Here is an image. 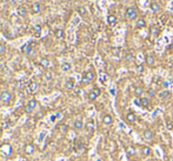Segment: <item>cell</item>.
<instances>
[{
	"instance_id": "obj_1",
	"label": "cell",
	"mask_w": 173,
	"mask_h": 161,
	"mask_svg": "<svg viewBox=\"0 0 173 161\" xmlns=\"http://www.w3.org/2000/svg\"><path fill=\"white\" fill-rule=\"evenodd\" d=\"M13 153V149H12V146L7 142H5L3 145L0 146V154L5 157H10Z\"/></svg>"
},
{
	"instance_id": "obj_2",
	"label": "cell",
	"mask_w": 173,
	"mask_h": 161,
	"mask_svg": "<svg viewBox=\"0 0 173 161\" xmlns=\"http://www.w3.org/2000/svg\"><path fill=\"white\" fill-rule=\"evenodd\" d=\"M37 100L35 99H31L28 102H27L26 105V107H25V112H26L27 114H30V113H32L33 112V109H34L35 107H37Z\"/></svg>"
},
{
	"instance_id": "obj_3",
	"label": "cell",
	"mask_w": 173,
	"mask_h": 161,
	"mask_svg": "<svg viewBox=\"0 0 173 161\" xmlns=\"http://www.w3.org/2000/svg\"><path fill=\"white\" fill-rule=\"evenodd\" d=\"M0 100L4 102V104H10L12 100V94L8 91H4V92L0 94Z\"/></svg>"
},
{
	"instance_id": "obj_4",
	"label": "cell",
	"mask_w": 173,
	"mask_h": 161,
	"mask_svg": "<svg viewBox=\"0 0 173 161\" xmlns=\"http://www.w3.org/2000/svg\"><path fill=\"white\" fill-rule=\"evenodd\" d=\"M93 79H94V73H93L92 71H90V72H87L84 77H82L81 82H82V84H89V82H91Z\"/></svg>"
},
{
	"instance_id": "obj_5",
	"label": "cell",
	"mask_w": 173,
	"mask_h": 161,
	"mask_svg": "<svg viewBox=\"0 0 173 161\" xmlns=\"http://www.w3.org/2000/svg\"><path fill=\"white\" fill-rule=\"evenodd\" d=\"M27 89H28V92H30V93L38 92L39 84H38V82H35V81H32V82H30V84H28V87H27Z\"/></svg>"
},
{
	"instance_id": "obj_6",
	"label": "cell",
	"mask_w": 173,
	"mask_h": 161,
	"mask_svg": "<svg viewBox=\"0 0 173 161\" xmlns=\"http://www.w3.org/2000/svg\"><path fill=\"white\" fill-rule=\"evenodd\" d=\"M100 95V89L99 88H94L92 92L89 93V100L90 101H93V100L97 99V96Z\"/></svg>"
},
{
	"instance_id": "obj_7",
	"label": "cell",
	"mask_w": 173,
	"mask_h": 161,
	"mask_svg": "<svg viewBox=\"0 0 173 161\" xmlns=\"http://www.w3.org/2000/svg\"><path fill=\"white\" fill-rule=\"evenodd\" d=\"M126 16L128 17V19H134L135 17H137V12H135V10L133 7H128L126 10Z\"/></svg>"
},
{
	"instance_id": "obj_8",
	"label": "cell",
	"mask_w": 173,
	"mask_h": 161,
	"mask_svg": "<svg viewBox=\"0 0 173 161\" xmlns=\"http://www.w3.org/2000/svg\"><path fill=\"white\" fill-rule=\"evenodd\" d=\"M21 52H23L24 54H26V55L31 54L32 53V46H31V44H26V45H24V46L21 47Z\"/></svg>"
},
{
	"instance_id": "obj_9",
	"label": "cell",
	"mask_w": 173,
	"mask_h": 161,
	"mask_svg": "<svg viewBox=\"0 0 173 161\" xmlns=\"http://www.w3.org/2000/svg\"><path fill=\"white\" fill-rule=\"evenodd\" d=\"M25 153H26L27 155L33 154L34 153V146L32 145V143H27V145L25 146Z\"/></svg>"
},
{
	"instance_id": "obj_10",
	"label": "cell",
	"mask_w": 173,
	"mask_h": 161,
	"mask_svg": "<svg viewBox=\"0 0 173 161\" xmlns=\"http://www.w3.org/2000/svg\"><path fill=\"white\" fill-rule=\"evenodd\" d=\"M73 127L75 130H81L82 129V127H84V123H82V121L81 120H75L73 123Z\"/></svg>"
},
{
	"instance_id": "obj_11",
	"label": "cell",
	"mask_w": 173,
	"mask_h": 161,
	"mask_svg": "<svg viewBox=\"0 0 173 161\" xmlns=\"http://www.w3.org/2000/svg\"><path fill=\"white\" fill-rule=\"evenodd\" d=\"M142 135H144V138L146 139V140H151V139L153 138V132L150 129H146L144 133H142Z\"/></svg>"
},
{
	"instance_id": "obj_12",
	"label": "cell",
	"mask_w": 173,
	"mask_h": 161,
	"mask_svg": "<svg viewBox=\"0 0 173 161\" xmlns=\"http://www.w3.org/2000/svg\"><path fill=\"white\" fill-rule=\"evenodd\" d=\"M54 37L57 39H62L65 37V32L62 31V30H57V31L54 32Z\"/></svg>"
},
{
	"instance_id": "obj_13",
	"label": "cell",
	"mask_w": 173,
	"mask_h": 161,
	"mask_svg": "<svg viewBox=\"0 0 173 161\" xmlns=\"http://www.w3.org/2000/svg\"><path fill=\"white\" fill-rule=\"evenodd\" d=\"M103 121H104L105 125H111L112 122H113V119H112V116L110 114H106L104 116V119H103Z\"/></svg>"
},
{
	"instance_id": "obj_14",
	"label": "cell",
	"mask_w": 173,
	"mask_h": 161,
	"mask_svg": "<svg viewBox=\"0 0 173 161\" xmlns=\"http://www.w3.org/2000/svg\"><path fill=\"white\" fill-rule=\"evenodd\" d=\"M18 14H19L20 17H26L27 16V10H26V7L20 6V7L18 8Z\"/></svg>"
},
{
	"instance_id": "obj_15",
	"label": "cell",
	"mask_w": 173,
	"mask_h": 161,
	"mask_svg": "<svg viewBox=\"0 0 173 161\" xmlns=\"http://www.w3.org/2000/svg\"><path fill=\"white\" fill-rule=\"evenodd\" d=\"M140 106L141 107H148V105H150V102H148V99L147 98H140Z\"/></svg>"
},
{
	"instance_id": "obj_16",
	"label": "cell",
	"mask_w": 173,
	"mask_h": 161,
	"mask_svg": "<svg viewBox=\"0 0 173 161\" xmlns=\"http://www.w3.org/2000/svg\"><path fill=\"white\" fill-rule=\"evenodd\" d=\"M126 119H127V121H130V122H134L137 118H135L134 113H128V114L126 115Z\"/></svg>"
},
{
	"instance_id": "obj_17",
	"label": "cell",
	"mask_w": 173,
	"mask_h": 161,
	"mask_svg": "<svg viewBox=\"0 0 173 161\" xmlns=\"http://www.w3.org/2000/svg\"><path fill=\"white\" fill-rule=\"evenodd\" d=\"M41 34V26L40 25H35L34 27V35L35 37H40Z\"/></svg>"
},
{
	"instance_id": "obj_18",
	"label": "cell",
	"mask_w": 173,
	"mask_h": 161,
	"mask_svg": "<svg viewBox=\"0 0 173 161\" xmlns=\"http://www.w3.org/2000/svg\"><path fill=\"white\" fill-rule=\"evenodd\" d=\"M86 129L89 130V132H93V129H94V123H93L92 120H90L89 122H87V125H86Z\"/></svg>"
},
{
	"instance_id": "obj_19",
	"label": "cell",
	"mask_w": 173,
	"mask_h": 161,
	"mask_svg": "<svg viewBox=\"0 0 173 161\" xmlns=\"http://www.w3.org/2000/svg\"><path fill=\"white\" fill-rule=\"evenodd\" d=\"M40 10H41V7H40V4H38V3L32 6V12H33V13H39Z\"/></svg>"
},
{
	"instance_id": "obj_20",
	"label": "cell",
	"mask_w": 173,
	"mask_h": 161,
	"mask_svg": "<svg viewBox=\"0 0 173 161\" xmlns=\"http://www.w3.org/2000/svg\"><path fill=\"white\" fill-rule=\"evenodd\" d=\"M40 65H41L42 67H48V66H50V60L46 59V58H44V59L40 60Z\"/></svg>"
},
{
	"instance_id": "obj_21",
	"label": "cell",
	"mask_w": 173,
	"mask_h": 161,
	"mask_svg": "<svg viewBox=\"0 0 173 161\" xmlns=\"http://www.w3.org/2000/svg\"><path fill=\"white\" fill-rule=\"evenodd\" d=\"M61 69L64 71V72H68L69 69H71V64H68V62H64L61 65Z\"/></svg>"
},
{
	"instance_id": "obj_22",
	"label": "cell",
	"mask_w": 173,
	"mask_h": 161,
	"mask_svg": "<svg viewBox=\"0 0 173 161\" xmlns=\"http://www.w3.org/2000/svg\"><path fill=\"white\" fill-rule=\"evenodd\" d=\"M159 96H160V98H162V99H166V98L171 96V93H169L168 91H162V92L159 93Z\"/></svg>"
},
{
	"instance_id": "obj_23",
	"label": "cell",
	"mask_w": 173,
	"mask_h": 161,
	"mask_svg": "<svg viewBox=\"0 0 173 161\" xmlns=\"http://www.w3.org/2000/svg\"><path fill=\"white\" fill-rule=\"evenodd\" d=\"M74 87V80L73 79H69L68 81H67V84H66V88L67 89H73Z\"/></svg>"
},
{
	"instance_id": "obj_24",
	"label": "cell",
	"mask_w": 173,
	"mask_h": 161,
	"mask_svg": "<svg viewBox=\"0 0 173 161\" xmlns=\"http://www.w3.org/2000/svg\"><path fill=\"white\" fill-rule=\"evenodd\" d=\"M127 154H128V155H134L135 154V148L133 146H128V147H127Z\"/></svg>"
},
{
	"instance_id": "obj_25",
	"label": "cell",
	"mask_w": 173,
	"mask_h": 161,
	"mask_svg": "<svg viewBox=\"0 0 173 161\" xmlns=\"http://www.w3.org/2000/svg\"><path fill=\"white\" fill-rule=\"evenodd\" d=\"M115 23H117V18H115L114 16L108 17V24H110V25H114Z\"/></svg>"
},
{
	"instance_id": "obj_26",
	"label": "cell",
	"mask_w": 173,
	"mask_h": 161,
	"mask_svg": "<svg viewBox=\"0 0 173 161\" xmlns=\"http://www.w3.org/2000/svg\"><path fill=\"white\" fill-rule=\"evenodd\" d=\"M142 92H144V89H142L141 87H135V88H134V94H135V95H138V96L141 95Z\"/></svg>"
},
{
	"instance_id": "obj_27",
	"label": "cell",
	"mask_w": 173,
	"mask_h": 161,
	"mask_svg": "<svg viewBox=\"0 0 173 161\" xmlns=\"http://www.w3.org/2000/svg\"><path fill=\"white\" fill-rule=\"evenodd\" d=\"M142 154L144 155H150L151 154V149H150V147H142Z\"/></svg>"
},
{
	"instance_id": "obj_28",
	"label": "cell",
	"mask_w": 173,
	"mask_h": 161,
	"mask_svg": "<svg viewBox=\"0 0 173 161\" xmlns=\"http://www.w3.org/2000/svg\"><path fill=\"white\" fill-rule=\"evenodd\" d=\"M151 10H152L153 12H158L159 10H160V7H159V5H158V4H155V3H154V4L151 5Z\"/></svg>"
},
{
	"instance_id": "obj_29",
	"label": "cell",
	"mask_w": 173,
	"mask_h": 161,
	"mask_svg": "<svg viewBox=\"0 0 173 161\" xmlns=\"http://www.w3.org/2000/svg\"><path fill=\"white\" fill-rule=\"evenodd\" d=\"M137 27H139V28L145 27V20H144V19H139L138 23H137Z\"/></svg>"
},
{
	"instance_id": "obj_30",
	"label": "cell",
	"mask_w": 173,
	"mask_h": 161,
	"mask_svg": "<svg viewBox=\"0 0 173 161\" xmlns=\"http://www.w3.org/2000/svg\"><path fill=\"white\" fill-rule=\"evenodd\" d=\"M146 62H147V64H148L150 66L153 65V64H154V59H153V57H151V55H150V57H147V58H146Z\"/></svg>"
},
{
	"instance_id": "obj_31",
	"label": "cell",
	"mask_w": 173,
	"mask_h": 161,
	"mask_svg": "<svg viewBox=\"0 0 173 161\" xmlns=\"http://www.w3.org/2000/svg\"><path fill=\"white\" fill-rule=\"evenodd\" d=\"M6 53V45L5 44H0V54Z\"/></svg>"
},
{
	"instance_id": "obj_32",
	"label": "cell",
	"mask_w": 173,
	"mask_h": 161,
	"mask_svg": "<svg viewBox=\"0 0 173 161\" xmlns=\"http://www.w3.org/2000/svg\"><path fill=\"white\" fill-rule=\"evenodd\" d=\"M78 12L80 13L81 16H84V14H86V12H87V11H86V8H85V7H79V8H78Z\"/></svg>"
},
{
	"instance_id": "obj_33",
	"label": "cell",
	"mask_w": 173,
	"mask_h": 161,
	"mask_svg": "<svg viewBox=\"0 0 173 161\" xmlns=\"http://www.w3.org/2000/svg\"><path fill=\"white\" fill-rule=\"evenodd\" d=\"M44 77H45L46 80H51V79H52V73L51 72H45V75H44Z\"/></svg>"
},
{
	"instance_id": "obj_34",
	"label": "cell",
	"mask_w": 173,
	"mask_h": 161,
	"mask_svg": "<svg viewBox=\"0 0 173 161\" xmlns=\"http://www.w3.org/2000/svg\"><path fill=\"white\" fill-rule=\"evenodd\" d=\"M59 128H60V130H61L62 133L67 132V126H66V125H60V127H59Z\"/></svg>"
},
{
	"instance_id": "obj_35",
	"label": "cell",
	"mask_w": 173,
	"mask_h": 161,
	"mask_svg": "<svg viewBox=\"0 0 173 161\" xmlns=\"http://www.w3.org/2000/svg\"><path fill=\"white\" fill-rule=\"evenodd\" d=\"M151 33H152L153 35H157L158 34V28L157 27H152V28H151Z\"/></svg>"
},
{
	"instance_id": "obj_36",
	"label": "cell",
	"mask_w": 173,
	"mask_h": 161,
	"mask_svg": "<svg viewBox=\"0 0 173 161\" xmlns=\"http://www.w3.org/2000/svg\"><path fill=\"white\" fill-rule=\"evenodd\" d=\"M166 127H167V129H172L173 128V125H172V122H171V121H167V123H166Z\"/></svg>"
},
{
	"instance_id": "obj_37",
	"label": "cell",
	"mask_w": 173,
	"mask_h": 161,
	"mask_svg": "<svg viewBox=\"0 0 173 161\" xmlns=\"http://www.w3.org/2000/svg\"><path fill=\"white\" fill-rule=\"evenodd\" d=\"M126 60H127V61H132V60H133V55H132V54H127V55H126Z\"/></svg>"
},
{
	"instance_id": "obj_38",
	"label": "cell",
	"mask_w": 173,
	"mask_h": 161,
	"mask_svg": "<svg viewBox=\"0 0 173 161\" xmlns=\"http://www.w3.org/2000/svg\"><path fill=\"white\" fill-rule=\"evenodd\" d=\"M154 94H155V92H154V89H152V88L148 89V95H150V96H153Z\"/></svg>"
},
{
	"instance_id": "obj_39",
	"label": "cell",
	"mask_w": 173,
	"mask_h": 161,
	"mask_svg": "<svg viewBox=\"0 0 173 161\" xmlns=\"http://www.w3.org/2000/svg\"><path fill=\"white\" fill-rule=\"evenodd\" d=\"M118 53H119V48H117V50H113V54H114V55H118Z\"/></svg>"
},
{
	"instance_id": "obj_40",
	"label": "cell",
	"mask_w": 173,
	"mask_h": 161,
	"mask_svg": "<svg viewBox=\"0 0 173 161\" xmlns=\"http://www.w3.org/2000/svg\"><path fill=\"white\" fill-rule=\"evenodd\" d=\"M141 69H142V67H141V66H139V67H138V71H139V72H141Z\"/></svg>"
},
{
	"instance_id": "obj_41",
	"label": "cell",
	"mask_w": 173,
	"mask_h": 161,
	"mask_svg": "<svg viewBox=\"0 0 173 161\" xmlns=\"http://www.w3.org/2000/svg\"><path fill=\"white\" fill-rule=\"evenodd\" d=\"M169 161H173V157H171V159H169Z\"/></svg>"
},
{
	"instance_id": "obj_42",
	"label": "cell",
	"mask_w": 173,
	"mask_h": 161,
	"mask_svg": "<svg viewBox=\"0 0 173 161\" xmlns=\"http://www.w3.org/2000/svg\"><path fill=\"white\" fill-rule=\"evenodd\" d=\"M66 1H71V0H66Z\"/></svg>"
}]
</instances>
